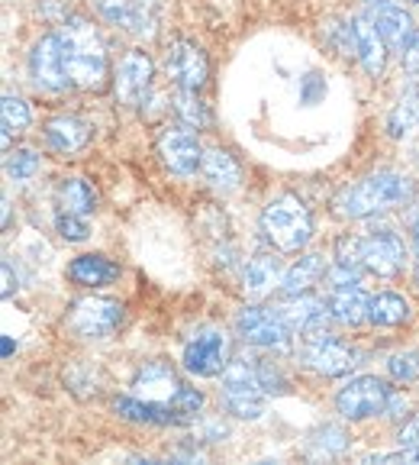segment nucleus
Segmentation results:
<instances>
[{
	"label": "nucleus",
	"mask_w": 419,
	"mask_h": 465,
	"mask_svg": "<svg viewBox=\"0 0 419 465\" xmlns=\"http://www.w3.org/2000/svg\"><path fill=\"white\" fill-rule=\"evenodd\" d=\"M275 311L294 333H304V336L326 330V320L333 317V313H329V304L313 298V294H294V298H287L284 304H278Z\"/></svg>",
	"instance_id": "nucleus-16"
},
{
	"label": "nucleus",
	"mask_w": 419,
	"mask_h": 465,
	"mask_svg": "<svg viewBox=\"0 0 419 465\" xmlns=\"http://www.w3.org/2000/svg\"><path fill=\"white\" fill-rule=\"evenodd\" d=\"M365 4H368V7H375V4H387V0H365Z\"/></svg>",
	"instance_id": "nucleus-48"
},
{
	"label": "nucleus",
	"mask_w": 419,
	"mask_h": 465,
	"mask_svg": "<svg viewBox=\"0 0 419 465\" xmlns=\"http://www.w3.org/2000/svg\"><path fill=\"white\" fill-rule=\"evenodd\" d=\"M261 232L278 252L294 255L313 240V217L297 194H278L261 211Z\"/></svg>",
	"instance_id": "nucleus-3"
},
{
	"label": "nucleus",
	"mask_w": 419,
	"mask_h": 465,
	"mask_svg": "<svg viewBox=\"0 0 419 465\" xmlns=\"http://www.w3.org/2000/svg\"><path fill=\"white\" fill-rule=\"evenodd\" d=\"M368 320L375 327H400V323L410 320V304L400 294H394V291H381V294L371 298Z\"/></svg>",
	"instance_id": "nucleus-28"
},
{
	"label": "nucleus",
	"mask_w": 419,
	"mask_h": 465,
	"mask_svg": "<svg viewBox=\"0 0 419 465\" xmlns=\"http://www.w3.org/2000/svg\"><path fill=\"white\" fill-rule=\"evenodd\" d=\"M362 262H365V269L377 278L400 275V272H404V262H406L404 240L391 230H375L371 236H365Z\"/></svg>",
	"instance_id": "nucleus-14"
},
{
	"label": "nucleus",
	"mask_w": 419,
	"mask_h": 465,
	"mask_svg": "<svg viewBox=\"0 0 419 465\" xmlns=\"http://www.w3.org/2000/svg\"><path fill=\"white\" fill-rule=\"evenodd\" d=\"M348 26H352L355 55L362 58L365 72H368L371 78H381L384 68H387V43H384V36L377 33L375 20H371V16H352Z\"/></svg>",
	"instance_id": "nucleus-18"
},
{
	"label": "nucleus",
	"mask_w": 419,
	"mask_h": 465,
	"mask_svg": "<svg viewBox=\"0 0 419 465\" xmlns=\"http://www.w3.org/2000/svg\"><path fill=\"white\" fill-rule=\"evenodd\" d=\"M413 246H416V255H419V220L413 223Z\"/></svg>",
	"instance_id": "nucleus-44"
},
{
	"label": "nucleus",
	"mask_w": 419,
	"mask_h": 465,
	"mask_svg": "<svg viewBox=\"0 0 419 465\" xmlns=\"http://www.w3.org/2000/svg\"><path fill=\"white\" fill-rule=\"evenodd\" d=\"M326 278H329V288H342V284H362L358 269H355V265H342V262H336L333 269L326 272Z\"/></svg>",
	"instance_id": "nucleus-38"
},
{
	"label": "nucleus",
	"mask_w": 419,
	"mask_h": 465,
	"mask_svg": "<svg viewBox=\"0 0 419 465\" xmlns=\"http://www.w3.org/2000/svg\"><path fill=\"white\" fill-rule=\"evenodd\" d=\"M329 313L336 323L342 327H358L362 320H368V304L371 298H365V291L358 284H342V288H329Z\"/></svg>",
	"instance_id": "nucleus-23"
},
{
	"label": "nucleus",
	"mask_w": 419,
	"mask_h": 465,
	"mask_svg": "<svg viewBox=\"0 0 419 465\" xmlns=\"http://www.w3.org/2000/svg\"><path fill=\"white\" fill-rule=\"evenodd\" d=\"M348 450V433L342 427H336V423H326V427L313 430L310 436H307V452L317 459H333L339 456V452Z\"/></svg>",
	"instance_id": "nucleus-30"
},
{
	"label": "nucleus",
	"mask_w": 419,
	"mask_h": 465,
	"mask_svg": "<svg viewBox=\"0 0 419 465\" xmlns=\"http://www.w3.org/2000/svg\"><path fill=\"white\" fill-rule=\"evenodd\" d=\"M113 414L132 423H149V427H181V423H188L174 411V404H149V401L136 398V394L132 398H116Z\"/></svg>",
	"instance_id": "nucleus-19"
},
{
	"label": "nucleus",
	"mask_w": 419,
	"mask_h": 465,
	"mask_svg": "<svg viewBox=\"0 0 419 465\" xmlns=\"http://www.w3.org/2000/svg\"><path fill=\"white\" fill-rule=\"evenodd\" d=\"M413 288L419 291V262H416V272H413Z\"/></svg>",
	"instance_id": "nucleus-47"
},
{
	"label": "nucleus",
	"mask_w": 419,
	"mask_h": 465,
	"mask_svg": "<svg viewBox=\"0 0 419 465\" xmlns=\"http://www.w3.org/2000/svg\"><path fill=\"white\" fill-rule=\"evenodd\" d=\"M7 223H10V201L4 197V226H7Z\"/></svg>",
	"instance_id": "nucleus-46"
},
{
	"label": "nucleus",
	"mask_w": 419,
	"mask_h": 465,
	"mask_svg": "<svg viewBox=\"0 0 419 465\" xmlns=\"http://www.w3.org/2000/svg\"><path fill=\"white\" fill-rule=\"evenodd\" d=\"M39 153L36 149H14V153L7 155V174L10 182H29L33 174L39 172Z\"/></svg>",
	"instance_id": "nucleus-32"
},
{
	"label": "nucleus",
	"mask_w": 419,
	"mask_h": 465,
	"mask_svg": "<svg viewBox=\"0 0 419 465\" xmlns=\"http://www.w3.org/2000/svg\"><path fill=\"white\" fill-rule=\"evenodd\" d=\"M103 23L116 29H126L132 36H152L155 16L139 0H91Z\"/></svg>",
	"instance_id": "nucleus-17"
},
{
	"label": "nucleus",
	"mask_w": 419,
	"mask_h": 465,
	"mask_svg": "<svg viewBox=\"0 0 419 465\" xmlns=\"http://www.w3.org/2000/svg\"><path fill=\"white\" fill-rule=\"evenodd\" d=\"M159 155L165 168L178 178H190L203 165V149L197 143V133L190 126H168L159 136Z\"/></svg>",
	"instance_id": "nucleus-11"
},
{
	"label": "nucleus",
	"mask_w": 419,
	"mask_h": 465,
	"mask_svg": "<svg viewBox=\"0 0 419 465\" xmlns=\"http://www.w3.org/2000/svg\"><path fill=\"white\" fill-rule=\"evenodd\" d=\"M387 371H391V378L400 381V385L419 381V352H397V356H391Z\"/></svg>",
	"instance_id": "nucleus-34"
},
{
	"label": "nucleus",
	"mask_w": 419,
	"mask_h": 465,
	"mask_svg": "<svg viewBox=\"0 0 419 465\" xmlns=\"http://www.w3.org/2000/svg\"><path fill=\"white\" fill-rule=\"evenodd\" d=\"M400 58H404V72L410 74L413 81H419V29L413 33V39L406 43V49L400 52Z\"/></svg>",
	"instance_id": "nucleus-39"
},
{
	"label": "nucleus",
	"mask_w": 419,
	"mask_h": 465,
	"mask_svg": "<svg viewBox=\"0 0 419 465\" xmlns=\"http://www.w3.org/2000/svg\"><path fill=\"white\" fill-rule=\"evenodd\" d=\"M365 462H397V465H419V446H404L391 456H368Z\"/></svg>",
	"instance_id": "nucleus-40"
},
{
	"label": "nucleus",
	"mask_w": 419,
	"mask_h": 465,
	"mask_svg": "<svg viewBox=\"0 0 419 465\" xmlns=\"http://www.w3.org/2000/svg\"><path fill=\"white\" fill-rule=\"evenodd\" d=\"M358 359L362 356H358V349H355L352 342L339 340V336H333V333H326V330L310 333L304 342V362L326 378L348 375V371L358 365Z\"/></svg>",
	"instance_id": "nucleus-6"
},
{
	"label": "nucleus",
	"mask_w": 419,
	"mask_h": 465,
	"mask_svg": "<svg viewBox=\"0 0 419 465\" xmlns=\"http://www.w3.org/2000/svg\"><path fill=\"white\" fill-rule=\"evenodd\" d=\"M58 43L65 55L68 78L81 91H101L107 84V49L97 26L84 16H72L58 29Z\"/></svg>",
	"instance_id": "nucleus-1"
},
{
	"label": "nucleus",
	"mask_w": 419,
	"mask_h": 465,
	"mask_svg": "<svg viewBox=\"0 0 419 465\" xmlns=\"http://www.w3.org/2000/svg\"><path fill=\"white\" fill-rule=\"evenodd\" d=\"M165 72H168V78L174 81V87L200 91V87L207 84V74H210L207 52H203L197 43H188V39H174V43L168 45Z\"/></svg>",
	"instance_id": "nucleus-12"
},
{
	"label": "nucleus",
	"mask_w": 419,
	"mask_h": 465,
	"mask_svg": "<svg viewBox=\"0 0 419 465\" xmlns=\"http://www.w3.org/2000/svg\"><path fill=\"white\" fill-rule=\"evenodd\" d=\"M174 104V114L181 116L184 126H190V130H207L210 126V110L207 104L197 97V91H184V87H178L171 97Z\"/></svg>",
	"instance_id": "nucleus-31"
},
{
	"label": "nucleus",
	"mask_w": 419,
	"mask_h": 465,
	"mask_svg": "<svg viewBox=\"0 0 419 465\" xmlns=\"http://www.w3.org/2000/svg\"><path fill=\"white\" fill-rule=\"evenodd\" d=\"M203 178L210 182V188L223 191V194H229V191L239 188V182H242V172H239V162L232 159L229 153H223V149H210V153H203V165H200Z\"/></svg>",
	"instance_id": "nucleus-26"
},
{
	"label": "nucleus",
	"mask_w": 419,
	"mask_h": 465,
	"mask_svg": "<svg viewBox=\"0 0 419 465\" xmlns=\"http://www.w3.org/2000/svg\"><path fill=\"white\" fill-rule=\"evenodd\" d=\"M0 275H4V298H14L16 282H14V265H10L7 259H4V265H0Z\"/></svg>",
	"instance_id": "nucleus-43"
},
{
	"label": "nucleus",
	"mask_w": 419,
	"mask_h": 465,
	"mask_svg": "<svg viewBox=\"0 0 419 465\" xmlns=\"http://www.w3.org/2000/svg\"><path fill=\"white\" fill-rule=\"evenodd\" d=\"M387 417H404L406 414V398L397 391H391V398H387V411H384Z\"/></svg>",
	"instance_id": "nucleus-42"
},
{
	"label": "nucleus",
	"mask_w": 419,
	"mask_h": 465,
	"mask_svg": "<svg viewBox=\"0 0 419 465\" xmlns=\"http://www.w3.org/2000/svg\"><path fill=\"white\" fill-rule=\"evenodd\" d=\"M55 230H58V236H62L65 242H84L87 236H91L84 217H78V213H65V211L55 217Z\"/></svg>",
	"instance_id": "nucleus-35"
},
{
	"label": "nucleus",
	"mask_w": 419,
	"mask_h": 465,
	"mask_svg": "<svg viewBox=\"0 0 419 465\" xmlns=\"http://www.w3.org/2000/svg\"><path fill=\"white\" fill-rule=\"evenodd\" d=\"M255 371H258V381L268 394H284L290 388L287 378L281 375V369H278L275 362H268V359H258V362H255Z\"/></svg>",
	"instance_id": "nucleus-36"
},
{
	"label": "nucleus",
	"mask_w": 419,
	"mask_h": 465,
	"mask_svg": "<svg viewBox=\"0 0 419 465\" xmlns=\"http://www.w3.org/2000/svg\"><path fill=\"white\" fill-rule=\"evenodd\" d=\"M284 272L287 269H284L281 259H275V255H255V259L246 262V269H242V291L248 294V301L268 298L275 288H281Z\"/></svg>",
	"instance_id": "nucleus-21"
},
{
	"label": "nucleus",
	"mask_w": 419,
	"mask_h": 465,
	"mask_svg": "<svg viewBox=\"0 0 419 465\" xmlns=\"http://www.w3.org/2000/svg\"><path fill=\"white\" fill-rule=\"evenodd\" d=\"M229 365V336L223 330H200L184 346V369L197 378H217Z\"/></svg>",
	"instance_id": "nucleus-9"
},
{
	"label": "nucleus",
	"mask_w": 419,
	"mask_h": 465,
	"mask_svg": "<svg viewBox=\"0 0 419 465\" xmlns=\"http://www.w3.org/2000/svg\"><path fill=\"white\" fill-rule=\"evenodd\" d=\"M387 398L391 388L384 385L377 375H358L352 378L339 394H336V407L346 420H368L387 411Z\"/></svg>",
	"instance_id": "nucleus-8"
},
{
	"label": "nucleus",
	"mask_w": 419,
	"mask_h": 465,
	"mask_svg": "<svg viewBox=\"0 0 419 465\" xmlns=\"http://www.w3.org/2000/svg\"><path fill=\"white\" fill-rule=\"evenodd\" d=\"M181 388H184L181 378H178V371H174L165 359L145 362L142 369L136 371V378H132V394L149 401V404H171Z\"/></svg>",
	"instance_id": "nucleus-15"
},
{
	"label": "nucleus",
	"mask_w": 419,
	"mask_h": 465,
	"mask_svg": "<svg viewBox=\"0 0 419 465\" xmlns=\"http://www.w3.org/2000/svg\"><path fill=\"white\" fill-rule=\"evenodd\" d=\"M362 246H365V236H352V232L339 236V242H336V262H342V265H355V269L365 265Z\"/></svg>",
	"instance_id": "nucleus-37"
},
{
	"label": "nucleus",
	"mask_w": 419,
	"mask_h": 465,
	"mask_svg": "<svg viewBox=\"0 0 419 465\" xmlns=\"http://www.w3.org/2000/svg\"><path fill=\"white\" fill-rule=\"evenodd\" d=\"M413 4H419V0H413Z\"/></svg>",
	"instance_id": "nucleus-49"
},
{
	"label": "nucleus",
	"mask_w": 419,
	"mask_h": 465,
	"mask_svg": "<svg viewBox=\"0 0 419 465\" xmlns=\"http://www.w3.org/2000/svg\"><path fill=\"white\" fill-rule=\"evenodd\" d=\"M219 401L239 420H258L268 407V391L261 388L255 362L248 359H232L223 369V388H219Z\"/></svg>",
	"instance_id": "nucleus-4"
},
{
	"label": "nucleus",
	"mask_w": 419,
	"mask_h": 465,
	"mask_svg": "<svg viewBox=\"0 0 419 465\" xmlns=\"http://www.w3.org/2000/svg\"><path fill=\"white\" fill-rule=\"evenodd\" d=\"M410 197H413V182L406 174L377 172L362 178V182L348 184L336 197V211L346 220H365V217H375V213L394 211V207H404Z\"/></svg>",
	"instance_id": "nucleus-2"
},
{
	"label": "nucleus",
	"mask_w": 419,
	"mask_h": 465,
	"mask_svg": "<svg viewBox=\"0 0 419 465\" xmlns=\"http://www.w3.org/2000/svg\"><path fill=\"white\" fill-rule=\"evenodd\" d=\"M152 74H155V65H152V58H149V52H142V49L126 52V58L120 62L116 78H113L116 101L126 104V107L142 104L145 94L152 91Z\"/></svg>",
	"instance_id": "nucleus-13"
},
{
	"label": "nucleus",
	"mask_w": 419,
	"mask_h": 465,
	"mask_svg": "<svg viewBox=\"0 0 419 465\" xmlns=\"http://www.w3.org/2000/svg\"><path fill=\"white\" fill-rule=\"evenodd\" d=\"M236 330L246 342L268 349V352H290V346H294V330L278 317V311L246 307V311H239Z\"/></svg>",
	"instance_id": "nucleus-7"
},
{
	"label": "nucleus",
	"mask_w": 419,
	"mask_h": 465,
	"mask_svg": "<svg viewBox=\"0 0 419 465\" xmlns=\"http://www.w3.org/2000/svg\"><path fill=\"white\" fill-rule=\"evenodd\" d=\"M45 143H49L52 153L58 155H72L81 153L87 143H91V126L81 120V116H52L49 124H45Z\"/></svg>",
	"instance_id": "nucleus-22"
},
{
	"label": "nucleus",
	"mask_w": 419,
	"mask_h": 465,
	"mask_svg": "<svg viewBox=\"0 0 419 465\" xmlns=\"http://www.w3.org/2000/svg\"><path fill=\"white\" fill-rule=\"evenodd\" d=\"M371 20H375V26H377V33L384 36V43H387V49H394V52H404L406 49V43L413 39V16L406 14L404 7H397V4H375L371 7Z\"/></svg>",
	"instance_id": "nucleus-20"
},
{
	"label": "nucleus",
	"mask_w": 419,
	"mask_h": 465,
	"mask_svg": "<svg viewBox=\"0 0 419 465\" xmlns=\"http://www.w3.org/2000/svg\"><path fill=\"white\" fill-rule=\"evenodd\" d=\"M326 259L323 252H307L300 262H294L287 272H284L281 278V291L287 294V298H294V294H307V291L313 288V284L319 282V278L326 275Z\"/></svg>",
	"instance_id": "nucleus-25"
},
{
	"label": "nucleus",
	"mask_w": 419,
	"mask_h": 465,
	"mask_svg": "<svg viewBox=\"0 0 419 465\" xmlns=\"http://www.w3.org/2000/svg\"><path fill=\"white\" fill-rule=\"evenodd\" d=\"M416 124H419V81H413V87L400 97V104L387 116V133L394 139H404L410 136Z\"/></svg>",
	"instance_id": "nucleus-29"
},
{
	"label": "nucleus",
	"mask_w": 419,
	"mask_h": 465,
	"mask_svg": "<svg viewBox=\"0 0 419 465\" xmlns=\"http://www.w3.org/2000/svg\"><path fill=\"white\" fill-rule=\"evenodd\" d=\"M29 72H33V81H36L39 91H52V94H62L72 87V78H68L65 68V55H62V43H58V33L52 36H43L33 52H29Z\"/></svg>",
	"instance_id": "nucleus-10"
},
{
	"label": "nucleus",
	"mask_w": 419,
	"mask_h": 465,
	"mask_svg": "<svg viewBox=\"0 0 419 465\" xmlns=\"http://www.w3.org/2000/svg\"><path fill=\"white\" fill-rule=\"evenodd\" d=\"M58 207L65 213H78V217L94 213L97 211L94 184L84 182V178H62V184H58Z\"/></svg>",
	"instance_id": "nucleus-27"
},
{
	"label": "nucleus",
	"mask_w": 419,
	"mask_h": 465,
	"mask_svg": "<svg viewBox=\"0 0 419 465\" xmlns=\"http://www.w3.org/2000/svg\"><path fill=\"white\" fill-rule=\"evenodd\" d=\"M68 278L81 288H103V284H113L120 278V265L110 262L107 255H78L68 265Z\"/></svg>",
	"instance_id": "nucleus-24"
},
{
	"label": "nucleus",
	"mask_w": 419,
	"mask_h": 465,
	"mask_svg": "<svg viewBox=\"0 0 419 465\" xmlns=\"http://www.w3.org/2000/svg\"><path fill=\"white\" fill-rule=\"evenodd\" d=\"M0 114H4V130L10 133H23L33 120L29 114V104L16 94H4V104H0Z\"/></svg>",
	"instance_id": "nucleus-33"
},
{
	"label": "nucleus",
	"mask_w": 419,
	"mask_h": 465,
	"mask_svg": "<svg viewBox=\"0 0 419 465\" xmlns=\"http://www.w3.org/2000/svg\"><path fill=\"white\" fill-rule=\"evenodd\" d=\"M10 352H14V340H10V336H4V356H10Z\"/></svg>",
	"instance_id": "nucleus-45"
},
{
	"label": "nucleus",
	"mask_w": 419,
	"mask_h": 465,
	"mask_svg": "<svg viewBox=\"0 0 419 465\" xmlns=\"http://www.w3.org/2000/svg\"><path fill=\"white\" fill-rule=\"evenodd\" d=\"M123 304L113 298H81L72 304V311L65 313L68 333H74L78 340H107L116 330L123 327Z\"/></svg>",
	"instance_id": "nucleus-5"
},
{
	"label": "nucleus",
	"mask_w": 419,
	"mask_h": 465,
	"mask_svg": "<svg viewBox=\"0 0 419 465\" xmlns=\"http://www.w3.org/2000/svg\"><path fill=\"white\" fill-rule=\"evenodd\" d=\"M397 440H400V446H419V414L410 417V420L400 427Z\"/></svg>",
	"instance_id": "nucleus-41"
}]
</instances>
